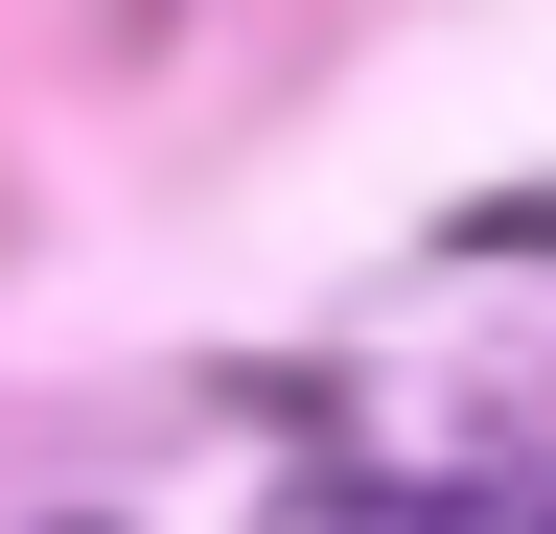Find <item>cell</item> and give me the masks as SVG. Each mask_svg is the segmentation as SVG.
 <instances>
[{
    "instance_id": "cell-1",
    "label": "cell",
    "mask_w": 556,
    "mask_h": 534,
    "mask_svg": "<svg viewBox=\"0 0 556 534\" xmlns=\"http://www.w3.org/2000/svg\"><path fill=\"white\" fill-rule=\"evenodd\" d=\"M464 256H556V186H486V210H441Z\"/></svg>"
}]
</instances>
